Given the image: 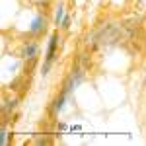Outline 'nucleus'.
I'll return each instance as SVG.
<instances>
[{
	"mask_svg": "<svg viewBox=\"0 0 146 146\" xmlns=\"http://www.w3.org/2000/svg\"><path fill=\"white\" fill-rule=\"evenodd\" d=\"M60 27H62V29H68V27H70V18H64V20H62V23H60Z\"/></svg>",
	"mask_w": 146,
	"mask_h": 146,
	"instance_id": "obj_6",
	"label": "nucleus"
},
{
	"mask_svg": "<svg viewBox=\"0 0 146 146\" xmlns=\"http://www.w3.org/2000/svg\"><path fill=\"white\" fill-rule=\"evenodd\" d=\"M0 144H6V127H2L0 131Z\"/></svg>",
	"mask_w": 146,
	"mask_h": 146,
	"instance_id": "obj_5",
	"label": "nucleus"
},
{
	"mask_svg": "<svg viewBox=\"0 0 146 146\" xmlns=\"http://www.w3.org/2000/svg\"><path fill=\"white\" fill-rule=\"evenodd\" d=\"M58 41H60V37H58V31H55V33L51 35V39H49V47H47V55H45V64H43V76H45L47 72H49L51 64L55 62L56 45H58Z\"/></svg>",
	"mask_w": 146,
	"mask_h": 146,
	"instance_id": "obj_1",
	"label": "nucleus"
},
{
	"mask_svg": "<svg viewBox=\"0 0 146 146\" xmlns=\"http://www.w3.org/2000/svg\"><path fill=\"white\" fill-rule=\"evenodd\" d=\"M37 56V43H27V45H23L22 47V58H35Z\"/></svg>",
	"mask_w": 146,
	"mask_h": 146,
	"instance_id": "obj_3",
	"label": "nucleus"
},
{
	"mask_svg": "<svg viewBox=\"0 0 146 146\" xmlns=\"http://www.w3.org/2000/svg\"><path fill=\"white\" fill-rule=\"evenodd\" d=\"M64 8H62V4L58 6V10H56V16H55V25H60L62 23V16H64Z\"/></svg>",
	"mask_w": 146,
	"mask_h": 146,
	"instance_id": "obj_4",
	"label": "nucleus"
},
{
	"mask_svg": "<svg viewBox=\"0 0 146 146\" xmlns=\"http://www.w3.org/2000/svg\"><path fill=\"white\" fill-rule=\"evenodd\" d=\"M45 25H47L45 18H43V16H37V18L33 20V23H31V27H29V31H31L33 35H39V33L45 31Z\"/></svg>",
	"mask_w": 146,
	"mask_h": 146,
	"instance_id": "obj_2",
	"label": "nucleus"
}]
</instances>
